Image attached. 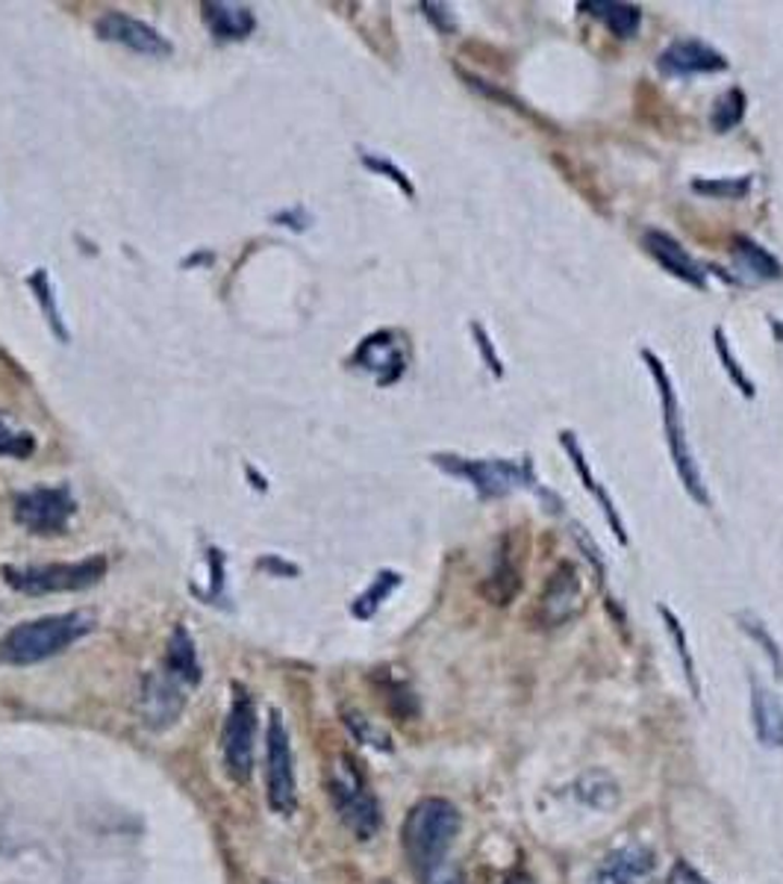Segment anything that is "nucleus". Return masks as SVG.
Listing matches in <instances>:
<instances>
[{"mask_svg":"<svg viewBox=\"0 0 783 884\" xmlns=\"http://www.w3.org/2000/svg\"><path fill=\"white\" fill-rule=\"evenodd\" d=\"M713 339H715V351H719V358H722V363H724V372L731 375V380H734L736 387L743 389L745 398H754V384L748 380V375L743 372V366L731 358V348H727V337H724V330L715 328Z\"/></svg>","mask_w":783,"mask_h":884,"instance_id":"obj_30","label":"nucleus"},{"mask_svg":"<svg viewBox=\"0 0 783 884\" xmlns=\"http://www.w3.org/2000/svg\"><path fill=\"white\" fill-rule=\"evenodd\" d=\"M437 467H442L451 475L468 477L472 487L484 498L506 496L516 487H536L534 463L530 460H463L451 458V455H437L433 458Z\"/></svg>","mask_w":783,"mask_h":884,"instance_id":"obj_5","label":"nucleus"},{"mask_svg":"<svg viewBox=\"0 0 783 884\" xmlns=\"http://www.w3.org/2000/svg\"><path fill=\"white\" fill-rule=\"evenodd\" d=\"M254 737H257V707L250 695L236 687L233 705H230L228 723H224V766L233 782H248L254 773Z\"/></svg>","mask_w":783,"mask_h":884,"instance_id":"obj_7","label":"nucleus"},{"mask_svg":"<svg viewBox=\"0 0 783 884\" xmlns=\"http://www.w3.org/2000/svg\"><path fill=\"white\" fill-rule=\"evenodd\" d=\"M392 334H375L368 337L357 351V363L363 368H371V372H380V368H392V375H401L404 372V358L397 351L395 342H389Z\"/></svg>","mask_w":783,"mask_h":884,"instance_id":"obj_21","label":"nucleus"},{"mask_svg":"<svg viewBox=\"0 0 783 884\" xmlns=\"http://www.w3.org/2000/svg\"><path fill=\"white\" fill-rule=\"evenodd\" d=\"M580 10H589L592 15H598L610 27V33L622 36V39L634 36L639 31V24H643V12L634 3H580Z\"/></svg>","mask_w":783,"mask_h":884,"instance_id":"obj_22","label":"nucleus"},{"mask_svg":"<svg viewBox=\"0 0 783 884\" xmlns=\"http://www.w3.org/2000/svg\"><path fill=\"white\" fill-rule=\"evenodd\" d=\"M363 162H366V166L371 171H377V174H387L389 180H395L397 186L407 192V195H416V190H413V183H409L407 174L397 169V166H392L389 159H380V157H371V154H363Z\"/></svg>","mask_w":783,"mask_h":884,"instance_id":"obj_33","label":"nucleus"},{"mask_svg":"<svg viewBox=\"0 0 783 884\" xmlns=\"http://www.w3.org/2000/svg\"><path fill=\"white\" fill-rule=\"evenodd\" d=\"M560 443H563V448L568 451V458H572V463H575L577 475H580V481H584V487L589 489V496L598 498V505H601V510H604L607 522H610V528H613V534L619 537V543H622V546H627L625 522H622V517H619V510H615L610 493H607V489L601 487V481H598V477L592 475V469H589V463H586L584 448H580L577 437L572 434V431H563V434H560Z\"/></svg>","mask_w":783,"mask_h":884,"instance_id":"obj_17","label":"nucleus"},{"mask_svg":"<svg viewBox=\"0 0 783 884\" xmlns=\"http://www.w3.org/2000/svg\"><path fill=\"white\" fill-rule=\"evenodd\" d=\"M472 334L477 337V346H480V351H484V358H486V363H489V368H492V375L501 378V375H504V366H501V360L496 358V348H492V339L486 337L484 325L472 322Z\"/></svg>","mask_w":783,"mask_h":884,"instance_id":"obj_34","label":"nucleus"},{"mask_svg":"<svg viewBox=\"0 0 783 884\" xmlns=\"http://www.w3.org/2000/svg\"><path fill=\"white\" fill-rule=\"evenodd\" d=\"M166 673L178 678L180 685H198L200 681L198 652H195V643H192L186 628H174V634H171L169 652H166Z\"/></svg>","mask_w":783,"mask_h":884,"instance_id":"obj_20","label":"nucleus"},{"mask_svg":"<svg viewBox=\"0 0 783 884\" xmlns=\"http://www.w3.org/2000/svg\"><path fill=\"white\" fill-rule=\"evenodd\" d=\"M74 510L77 501L69 487H36L15 496V522L39 537L62 534Z\"/></svg>","mask_w":783,"mask_h":884,"instance_id":"obj_8","label":"nucleus"},{"mask_svg":"<svg viewBox=\"0 0 783 884\" xmlns=\"http://www.w3.org/2000/svg\"><path fill=\"white\" fill-rule=\"evenodd\" d=\"M751 726L754 737L766 749H783V705L781 699L751 678Z\"/></svg>","mask_w":783,"mask_h":884,"instance_id":"obj_16","label":"nucleus"},{"mask_svg":"<svg viewBox=\"0 0 783 884\" xmlns=\"http://www.w3.org/2000/svg\"><path fill=\"white\" fill-rule=\"evenodd\" d=\"M657 855L648 846L615 849L589 875V884H654Z\"/></svg>","mask_w":783,"mask_h":884,"instance_id":"obj_13","label":"nucleus"},{"mask_svg":"<svg viewBox=\"0 0 783 884\" xmlns=\"http://www.w3.org/2000/svg\"><path fill=\"white\" fill-rule=\"evenodd\" d=\"M643 358H645V363H648V368H651V375H654L657 389H660V401H663L665 439H669V451H672L674 469H677V475H681V481H684L686 493H689L698 505H707L710 498H707L705 481H701L698 463H695V458H693V448H689V437H686L684 416H681V404H677V396H674L672 378H669V372H665V366L660 363V358H657L654 351H648V348H645Z\"/></svg>","mask_w":783,"mask_h":884,"instance_id":"obj_3","label":"nucleus"},{"mask_svg":"<svg viewBox=\"0 0 783 884\" xmlns=\"http://www.w3.org/2000/svg\"><path fill=\"white\" fill-rule=\"evenodd\" d=\"M401 584V576L397 572H380V576L375 578V584L368 586L366 593L354 602V616H359V619H371V616L377 614V607L383 605L389 596H392V590Z\"/></svg>","mask_w":783,"mask_h":884,"instance_id":"obj_27","label":"nucleus"},{"mask_svg":"<svg viewBox=\"0 0 783 884\" xmlns=\"http://www.w3.org/2000/svg\"><path fill=\"white\" fill-rule=\"evenodd\" d=\"M460 825L463 823H460V811L454 808V802L439 799V796L416 802L409 808L404 828H401V844H404L409 864L425 875L439 870L448 849L454 846L456 835H460Z\"/></svg>","mask_w":783,"mask_h":884,"instance_id":"obj_1","label":"nucleus"},{"mask_svg":"<svg viewBox=\"0 0 783 884\" xmlns=\"http://www.w3.org/2000/svg\"><path fill=\"white\" fill-rule=\"evenodd\" d=\"M427 884H463V879L456 873H445V870H433L427 875Z\"/></svg>","mask_w":783,"mask_h":884,"instance_id":"obj_37","label":"nucleus"},{"mask_svg":"<svg viewBox=\"0 0 783 884\" xmlns=\"http://www.w3.org/2000/svg\"><path fill=\"white\" fill-rule=\"evenodd\" d=\"M91 631V619L86 614H57L41 616L24 626H15L0 640V661L12 666H30L48 657L60 655L74 646L79 637Z\"/></svg>","mask_w":783,"mask_h":884,"instance_id":"obj_2","label":"nucleus"},{"mask_svg":"<svg viewBox=\"0 0 783 884\" xmlns=\"http://www.w3.org/2000/svg\"><path fill=\"white\" fill-rule=\"evenodd\" d=\"M427 10V19L437 21V27L442 33L454 31V15H448V7H442V3H425Z\"/></svg>","mask_w":783,"mask_h":884,"instance_id":"obj_36","label":"nucleus"},{"mask_svg":"<svg viewBox=\"0 0 783 884\" xmlns=\"http://www.w3.org/2000/svg\"><path fill=\"white\" fill-rule=\"evenodd\" d=\"M643 242L645 251H648L665 271H672L674 278L686 280V283H693V287L698 289L705 287V271H701V266L689 257V251H686L677 239H672L669 233H663V230H648L643 237Z\"/></svg>","mask_w":783,"mask_h":884,"instance_id":"obj_15","label":"nucleus"},{"mask_svg":"<svg viewBox=\"0 0 783 884\" xmlns=\"http://www.w3.org/2000/svg\"><path fill=\"white\" fill-rule=\"evenodd\" d=\"M107 576V557H86L77 564H45V567H7L3 578L12 590L27 596H50V593H77L98 584Z\"/></svg>","mask_w":783,"mask_h":884,"instance_id":"obj_4","label":"nucleus"},{"mask_svg":"<svg viewBox=\"0 0 783 884\" xmlns=\"http://www.w3.org/2000/svg\"><path fill=\"white\" fill-rule=\"evenodd\" d=\"M204 21L219 39H248L250 33L257 31L254 12L242 3H221V0L204 3Z\"/></svg>","mask_w":783,"mask_h":884,"instance_id":"obj_18","label":"nucleus"},{"mask_svg":"<svg viewBox=\"0 0 783 884\" xmlns=\"http://www.w3.org/2000/svg\"><path fill=\"white\" fill-rule=\"evenodd\" d=\"M330 796L337 802V811L342 823L359 837V840H371L380 828V806L377 799L366 790L363 778L354 766H345L342 775L330 782Z\"/></svg>","mask_w":783,"mask_h":884,"instance_id":"obj_10","label":"nucleus"},{"mask_svg":"<svg viewBox=\"0 0 783 884\" xmlns=\"http://www.w3.org/2000/svg\"><path fill=\"white\" fill-rule=\"evenodd\" d=\"M736 622H739V628H743L745 634L751 637L754 643H760L766 652V657H769V664H772L774 669V678H783V649L781 643L774 640V634L766 628V622L760 619V616H754L751 610H743V614L736 616Z\"/></svg>","mask_w":783,"mask_h":884,"instance_id":"obj_23","label":"nucleus"},{"mask_svg":"<svg viewBox=\"0 0 783 884\" xmlns=\"http://www.w3.org/2000/svg\"><path fill=\"white\" fill-rule=\"evenodd\" d=\"M751 190V180H695V192H705V195H719V198H743Z\"/></svg>","mask_w":783,"mask_h":884,"instance_id":"obj_31","label":"nucleus"},{"mask_svg":"<svg viewBox=\"0 0 783 884\" xmlns=\"http://www.w3.org/2000/svg\"><path fill=\"white\" fill-rule=\"evenodd\" d=\"M745 116V92L743 89H727L722 98L715 100L713 107V128L719 133L734 130Z\"/></svg>","mask_w":783,"mask_h":884,"instance_id":"obj_29","label":"nucleus"},{"mask_svg":"<svg viewBox=\"0 0 783 884\" xmlns=\"http://www.w3.org/2000/svg\"><path fill=\"white\" fill-rule=\"evenodd\" d=\"M657 610H660V616H663L665 631L672 634L674 646H677V657H681V664H684L686 681H689V687H693V695L695 699H701V685H698V676H695V661H693V655H689V643H686V631H684V626H681V619H677V616H674L665 605H657Z\"/></svg>","mask_w":783,"mask_h":884,"instance_id":"obj_26","label":"nucleus"},{"mask_svg":"<svg viewBox=\"0 0 783 884\" xmlns=\"http://www.w3.org/2000/svg\"><path fill=\"white\" fill-rule=\"evenodd\" d=\"M586 607V590L584 578L577 572L572 560L556 564V569L548 576L542 593L536 598V614L534 619L542 628H560L568 619L584 614Z\"/></svg>","mask_w":783,"mask_h":884,"instance_id":"obj_6","label":"nucleus"},{"mask_svg":"<svg viewBox=\"0 0 783 884\" xmlns=\"http://www.w3.org/2000/svg\"><path fill=\"white\" fill-rule=\"evenodd\" d=\"M30 289L36 292V301H39L41 313H45V318H48L50 330L57 334V337L62 339V342H69V330H65V325H62V316H60V307H57V295H53V287H50V278L48 271L45 269H36L30 275Z\"/></svg>","mask_w":783,"mask_h":884,"instance_id":"obj_25","label":"nucleus"},{"mask_svg":"<svg viewBox=\"0 0 783 884\" xmlns=\"http://www.w3.org/2000/svg\"><path fill=\"white\" fill-rule=\"evenodd\" d=\"M657 69L669 77H693V74H710V71H724L727 60L722 53L698 39H677L660 53Z\"/></svg>","mask_w":783,"mask_h":884,"instance_id":"obj_14","label":"nucleus"},{"mask_svg":"<svg viewBox=\"0 0 783 884\" xmlns=\"http://www.w3.org/2000/svg\"><path fill=\"white\" fill-rule=\"evenodd\" d=\"M504 884H534V879H530V875H527L525 870H516V873L506 875Z\"/></svg>","mask_w":783,"mask_h":884,"instance_id":"obj_38","label":"nucleus"},{"mask_svg":"<svg viewBox=\"0 0 783 884\" xmlns=\"http://www.w3.org/2000/svg\"><path fill=\"white\" fill-rule=\"evenodd\" d=\"M669 884H710L701 873H695L693 867L686 864H674L672 875H669Z\"/></svg>","mask_w":783,"mask_h":884,"instance_id":"obj_35","label":"nucleus"},{"mask_svg":"<svg viewBox=\"0 0 783 884\" xmlns=\"http://www.w3.org/2000/svg\"><path fill=\"white\" fill-rule=\"evenodd\" d=\"M36 451V439L27 431L12 427V422L0 413V458L24 460Z\"/></svg>","mask_w":783,"mask_h":884,"instance_id":"obj_28","label":"nucleus"},{"mask_svg":"<svg viewBox=\"0 0 783 884\" xmlns=\"http://www.w3.org/2000/svg\"><path fill=\"white\" fill-rule=\"evenodd\" d=\"M95 31L103 41H115L124 48L136 50V53H148V57H169L171 41L162 39L150 24L139 19H130L124 12H103L95 24Z\"/></svg>","mask_w":783,"mask_h":884,"instance_id":"obj_12","label":"nucleus"},{"mask_svg":"<svg viewBox=\"0 0 783 884\" xmlns=\"http://www.w3.org/2000/svg\"><path fill=\"white\" fill-rule=\"evenodd\" d=\"M136 707H139V716L145 726L162 731V728L178 723L183 707H186V695H183V687H180L178 678H171L169 673H150L142 681Z\"/></svg>","mask_w":783,"mask_h":884,"instance_id":"obj_11","label":"nucleus"},{"mask_svg":"<svg viewBox=\"0 0 783 884\" xmlns=\"http://www.w3.org/2000/svg\"><path fill=\"white\" fill-rule=\"evenodd\" d=\"M266 778H268V802L278 814H292L298 806V790H295V764H292V746L283 719L274 711L268 719L266 737Z\"/></svg>","mask_w":783,"mask_h":884,"instance_id":"obj_9","label":"nucleus"},{"mask_svg":"<svg viewBox=\"0 0 783 884\" xmlns=\"http://www.w3.org/2000/svg\"><path fill=\"white\" fill-rule=\"evenodd\" d=\"M480 593H484L489 605L496 607H506L510 602H516V596L522 593V567H518L516 557L510 555V552H501L492 572L484 578Z\"/></svg>","mask_w":783,"mask_h":884,"instance_id":"obj_19","label":"nucleus"},{"mask_svg":"<svg viewBox=\"0 0 783 884\" xmlns=\"http://www.w3.org/2000/svg\"><path fill=\"white\" fill-rule=\"evenodd\" d=\"M736 259L743 263V269L754 271L760 280H774L783 275L781 263L751 239H736Z\"/></svg>","mask_w":783,"mask_h":884,"instance_id":"obj_24","label":"nucleus"},{"mask_svg":"<svg viewBox=\"0 0 783 884\" xmlns=\"http://www.w3.org/2000/svg\"><path fill=\"white\" fill-rule=\"evenodd\" d=\"M345 723H347V728L354 731V737H357L359 743L377 746V749H389L387 731H380L377 726H371V719H366V716H359V714H347Z\"/></svg>","mask_w":783,"mask_h":884,"instance_id":"obj_32","label":"nucleus"}]
</instances>
